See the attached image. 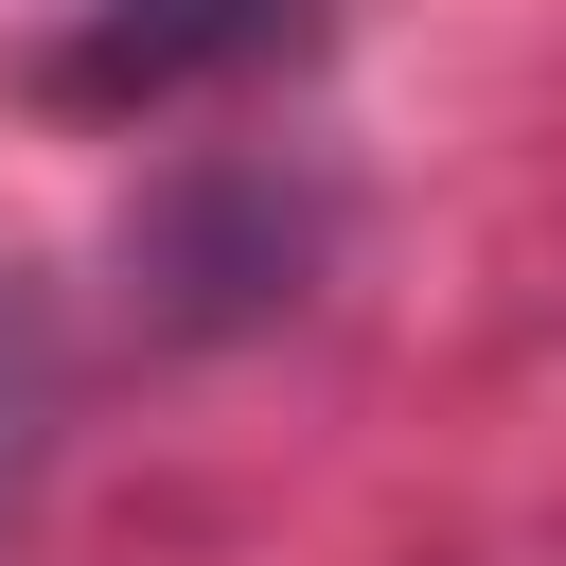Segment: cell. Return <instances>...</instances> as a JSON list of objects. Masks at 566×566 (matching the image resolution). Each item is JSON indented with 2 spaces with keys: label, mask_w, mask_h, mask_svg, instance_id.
Instances as JSON below:
<instances>
[{
  "label": "cell",
  "mask_w": 566,
  "mask_h": 566,
  "mask_svg": "<svg viewBox=\"0 0 566 566\" xmlns=\"http://www.w3.org/2000/svg\"><path fill=\"white\" fill-rule=\"evenodd\" d=\"M318 35H336V0H88V18L35 35V106L142 124V106H195V88L301 71Z\"/></svg>",
  "instance_id": "1"
},
{
  "label": "cell",
  "mask_w": 566,
  "mask_h": 566,
  "mask_svg": "<svg viewBox=\"0 0 566 566\" xmlns=\"http://www.w3.org/2000/svg\"><path fill=\"white\" fill-rule=\"evenodd\" d=\"M35 460H53V318L0 283V548H18V513H35Z\"/></svg>",
  "instance_id": "2"
}]
</instances>
